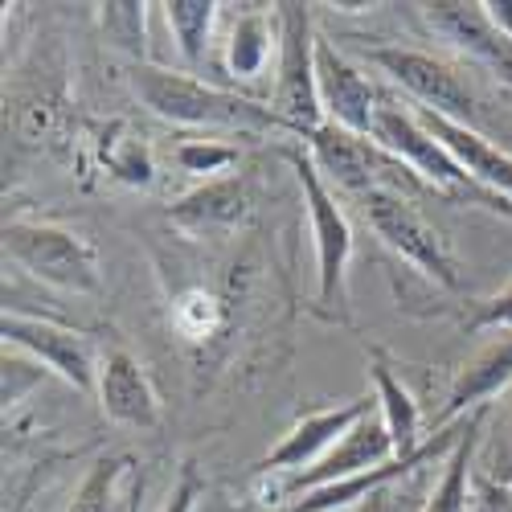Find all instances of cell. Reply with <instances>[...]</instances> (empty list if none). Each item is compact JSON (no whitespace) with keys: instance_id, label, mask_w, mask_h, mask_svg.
<instances>
[{"instance_id":"6da1fadb","label":"cell","mask_w":512,"mask_h":512,"mask_svg":"<svg viewBox=\"0 0 512 512\" xmlns=\"http://www.w3.org/2000/svg\"><path fill=\"white\" fill-rule=\"evenodd\" d=\"M136 99L164 123L177 127H226V132H283L271 107H259L246 95L209 87L189 70H164L156 62L127 70Z\"/></svg>"},{"instance_id":"7a4b0ae2","label":"cell","mask_w":512,"mask_h":512,"mask_svg":"<svg viewBox=\"0 0 512 512\" xmlns=\"http://www.w3.org/2000/svg\"><path fill=\"white\" fill-rule=\"evenodd\" d=\"M295 181L304 193V209L312 222V246H316V304L328 320L349 324V263H353V226L340 209L332 185L308 156V148L283 152Z\"/></svg>"},{"instance_id":"3957f363","label":"cell","mask_w":512,"mask_h":512,"mask_svg":"<svg viewBox=\"0 0 512 512\" xmlns=\"http://www.w3.org/2000/svg\"><path fill=\"white\" fill-rule=\"evenodd\" d=\"M5 259L21 267L29 279L46 283L66 295H99L103 291V263L99 250L54 222H29L13 218L5 222Z\"/></svg>"},{"instance_id":"277c9868","label":"cell","mask_w":512,"mask_h":512,"mask_svg":"<svg viewBox=\"0 0 512 512\" xmlns=\"http://www.w3.org/2000/svg\"><path fill=\"white\" fill-rule=\"evenodd\" d=\"M316 41L308 5H279V62H275V95L271 115L283 132L312 140L328 123L316 82Z\"/></svg>"},{"instance_id":"5b68a950","label":"cell","mask_w":512,"mask_h":512,"mask_svg":"<svg viewBox=\"0 0 512 512\" xmlns=\"http://www.w3.org/2000/svg\"><path fill=\"white\" fill-rule=\"evenodd\" d=\"M365 218L373 226V234L386 242L398 259H406L418 275H426L431 283L459 291L463 275H459V259L451 242L443 238V230H435L426 222V213L414 205V197L406 193H390V189H373L361 197Z\"/></svg>"},{"instance_id":"8992f818","label":"cell","mask_w":512,"mask_h":512,"mask_svg":"<svg viewBox=\"0 0 512 512\" xmlns=\"http://www.w3.org/2000/svg\"><path fill=\"white\" fill-rule=\"evenodd\" d=\"M308 156L316 160V168L324 173L328 185H340L357 197L373 193V189H390V193H414L422 181L410 173V168L390 156L373 136H357L349 127L324 123L312 140H304Z\"/></svg>"},{"instance_id":"52a82bcc","label":"cell","mask_w":512,"mask_h":512,"mask_svg":"<svg viewBox=\"0 0 512 512\" xmlns=\"http://www.w3.org/2000/svg\"><path fill=\"white\" fill-rule=\"evenodd\" d=\"M0 340H5L9 353H21V357L37 361L46 373H54V377L66 381V386H74L78 394L99 390L103 357L95 353L87 332L58 324L50 316H29V312H17V308H5V316H0Z\"/></svg>"},{"instance_id":"ba28073f","label":"cell","mask_w":512,"mask_h":512,"mask_svg":"<svg viewBox=\"0 0 512 512\" xmlns=\"http://www.w3.org/2000/svg\"><path fill=\"white\" fill-rule=\"evenodd\" d=\"M369 62L381 74H390L418 107L435 111L443 119H455V123H476L480 99L472 91V82L455 66L439 62L435 54L406 50V46H377V50H369Z\"/></svg>"},{"instance_id":"9c48e42d","label":"cell","mask_w":512,"mask_h":512,"mask_svg":"<svg viewBox=\"0 0 512 512\" xmlns=\"http://www.w3.org/2000/svg\"><path fill=\"white\" fill-rule=\"evenodd\" d=\"M373 140L386 148L390 156H398L422 185H431L439 193H463V197H467V189H476L472 177H467L463 168L447 156V148L431 132H426L410 107L381 103L377 119H373Z\"/></svg>"},{"instance_id":"30bf717a","label":"cell","mask_w":512,"mask_h":512,"mask_svg":"<svg viewBox=\"0 0 512 512\" xmlns=\"http://www.w3.org/2000/svg\"><path fill=\"white\" fill-rule=\"evenodd\" d=\"M377 410V402L369 398H353L345 406H328V410H312L304 414L291 431L267 451V459H259V476H295L316 467L340 439H345L361 418H369Z\"/></svg>"},{"instance_id":"8fae6325","label":"cell","mask_w":512,"mask_h":512,"mask_svg":"<svg viewBox=\"0 0 512 512\" xmlns=\"http://www.w3.org/2000/svg\"><path fill=\"white\" fill-rule=\"evenodd\" d=\"M250 213H254V193L238 173H230V177H213L181 193L168 205V226L181 230L185 238L205 242V238L238 234L250 222Z\"/></svg>"},{"instance_id":"7c38bea8","label":"cell","mask_w":512,"mask_h":512,"mask_svg":"<svg viewBox=\"0 0 512 512\" xmlns=\"http://www.w3.org/2000/svg\"><path fill=\"white\" fill-rule=\"evenodd\" d=\"M316 82H320V103L328 123L349 127L357 136H373V119L381 99L365 82V74L340 54L328 37L316 41Z\"/></svg>"},{"instance_id":"4fadbf2b","label":"cell","mask_w":512,"mask_h":512,"mask_svg":"<svg viewBox=\"0 0 512 512\" xmlns=\"http://www.w3.org/2000/svg\"><path fill=\"white\" fill-rule=\"evenodd\" d=\"M95 402L111 422L132 426V431H156L160 426V394L152 386L148 369L127 349H111L103 357Z\"/></svg>"},{"instance_id":"5bb4252c","label":"cell","mask_w":512,"mask_h":512,"mask_svg":"<svg viewBox=\"0 0 512 512\" xmlns=\"http://www.w3.org/2000/svg\"><path fill=\"white\" fill-rule=\"evenodd\" d=\"M418 115V123L431 132L447 156L463 168L467 177H472L476 189H488V193H504L512 197V156L500 152L488 136H480L472 123H455V119H443L435 111H426V107H410Z\"/></svg>"},{"instance_id":"9a60e30c","label":"cell","mask_w":512,"mask_h":512,"mask_svg":"<svg viewBox=\"0 0 512 512\" xmlns=\"http://www.w3.org/2000/svg\"><path fill=\"white\" fill-rule=\"evenodd\" d=\"M431 29L451 41L455 50H463L467 58H476L484 66H492L496 74H504L512 82V41L488 21L484 5H463V0H439V5H422Z\"/></svg>"},{"instance_id":"2e32d148","label":"cell","mask_w":512,"mask_h":512,"mask_svg":"<svg viewBox=\"0 0 512 512\" xmlns=\"http://www.w3.org/2000/svg\"><path fill=\"white\" fill-rule=\"evenodd\" d=\"M504 390H512V332H500L488 349H480L459 369V377L447 390V402L439 410V426H451L455 418H467L492 406V398H500Z\"/></svg>"},{"instance_id":"e0dca14e","label":"cell","mask_w":512,"mask_h":512,"mask_svg":"<svg viewBox=\"0 0 512 512\" xmlns=\"http://www.w3.org/2000/svg\"><path fill=\"white\" fill-rule=\"evenodd\" d=\"M144 484V463L132 451H111L78 484L70 512H140Z\"/></svg>"},{"instance_id":"ac0fdd59","label":"cell","mask_w":512,"mask_h":512,"mask_svg":"<svg viewBox=\"0 0 512 512\" xmlns=\"http://www.w3.org/2000/svg\"><path fill=\"white\" fill-rule=\"evenodd\" d=\"M369 377H373V402H377V418L386 422L394 455H414L431 435H422V406L414 402V394L402 386V377L394 373L390 357L373 349L369 353Z\"/></svg>"},{"instance_id":"d6986e66","label":"cell","mask_w":512,"mask_h":512,"mask_svg":"<svg viewBox=\"0 0 512 512\" xmlns=\"http://www.w3.org/2000/svg\"><path fill=\"white\" fill-rule=\"evenodd\" d=\"M484 422H488V406L463 418V435H459L455 451L443 459V476L435 480L422 512H472V476H476V463H480Z\"/></svg>"},{"instance_id":"ffe728a7","label":"cell","mask_w":512,"mask_h":512,"mask_svg":"<svg viewBox=\"0 0 512 512\" xmlns=\"http://www.w3.org/2000/svg\"><path fill=\"white\" fill-rule=\"evenodd\" d=\"M271 54L279 58V5H275V21L263 9H246L238 13V21L226 33V66L238 82H254L259 74H267Z\"/></svg>"},{"instance_id":"44dd1931","label":"cell","mask_w":512,"mask_h":512,"mask_svg":"<svg viewBox=\"0 0 512 512\" xmlns=\"http://www.w3.org/2000/svg\"><path fill=\"white\" fill-rule=\"evenodd\" d=\"M95 156L107 168V177L119 181V185H127V189H148L152 177H156L148 136L136 132L127 119H111L107 127H99Z\"/></svg>"},{"instance_id":"7402d4cb","label":"cell","mask_w":512,"mask_h":512,"mask_svg":"<svg viewBox=\"0 0 512 512\" xmlns=\"http://www.w3.org/2000/svg\"><path fill=\"white\" fill-rule=\"evenodd\" d=\"M164 9V21L173 29V41H177V54L189 70H197L205 62V50H209V37H213V21H218V0H168Z\"/></svg>"},{"instance_id":"603a6c76","label":"cell","mask_w":512,"mask_h":512,"mask_svg":"<svg viewBox=\"0 0 512 512\" xmlns=\"http://www.w3.org/2000/svg\"><path fill=\"white\" fill-rule=\"evenodd\" d=\"M148 9L144 0H111L99 5V29L119 54L132 58V66L148 62Z\"/></svg>"},{"instance_id":"cb8c5ba5","label":"cell","mask_w":512,"mask_h":512,"mask_svg":"<svg viewBox=\"0 0 512 512\" xmlns=\"http://www.w3.org/2000/svg\"><path fill=\"white\" fill-rule=\"evenodd\" d=\"M222 320H226L222 304L213 300L205 287H189L173 304V328L189 340V345H205V340L222 328Z\"/></svg>"},{"instance_id":"d4e9b609","label":"cell","mask_w":512,"mask_h":512,"mask_svg":"<svg viewBox=\"0 0 512 512\" xmlns=\"http://www.w3.org/2000/svg\"><path fill=\"white\" fill-rule=\"evenodd\" d=\"M480 472L488 480V488H500V492H512V398L504 402L500 410V422L484 426V443H480Z\"/></svg>"},{"instance_id":"484cf974","label":"cell","mask_w":512,"mask_h":512,"mask_svg":"<svg viewBox=\"0 0 512 512\" xmlns=\"http://www.w3.org/2000/svg\"><path fill=\"white\" fill-rule=\"evenodd\" d=\"M177 160L185 173L213 181V177H230V168L238 164V148H230L222 140H185L177 148Z\"/></svg>"},{"instance_id":"4316f807","label":"cell","mask_w":512,"mask_h":512,"mask_svg":"<svg viewBox=\"0 0 512 512\" xmlns=\"http://www.w3.org/2000/svg\"><path fill=\"white\" fill-rule=\"evenodd\" d=\"M467 328L472 332H512V279L496 295H488V300L476 304Z\"/></svg>"},{"instance_id":"83f0119b","label":"cell","mask_w":512,"mask_h":512,"mask_svg":"<svg viewBox=\"0 0 512 512\" xmlns=\"http://www.w3.org/2000/svg\"><path fill=\"white\" fill-rule=\"evenodd\" d=\"M201 492H205V480H201V472H197V463H185L181 476H177V484H173V492L164 496L160 512H197Z\"/></svg>"},{"instance_id":"f1b7e54d","label":"cell","mask_w":512,"mask_h":512,"mask_svg":"<svg viewBox=\"0 0 512 512\" xmlns=\"http://www.w3.org/2000/svg\"><path fill=\"white\" fill-rule=\"evenodd\" d=\"M467 201H476L480 209H488V213H500V218H508V222H512V197H504V193H488V189H467Z\"/></svg>"},{"instance_id":"f546056e","label":"cell","mask_w":512,"mask_h":512,"mask_svg":"<svg viewBox=\"0 0 512 512\" xmlns=\"http://www.w3.org/2000/svg\"><path fill=\"white\" fill-rule=\"evenodd\" d=\"M484 13H488V21L512 41V0H484Z\"/></svg>"}]
</instances>
